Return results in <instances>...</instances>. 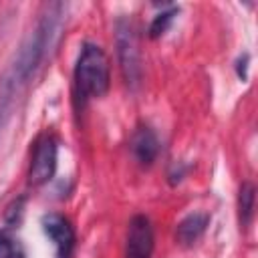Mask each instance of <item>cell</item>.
<instances>
[{"instance_id": "cell-11", "label": "cell", "mask_w": 258, "mask_h": 258, "mask_svg": "<svg viewBox=\"0 0 258 258\" xmlns=\"http://www.w3.org/2000/svg\"><path fill=\"white\" fill-rule=\"evenodd\" d=\"M0 258H24L20 240L8 230H0Z\"/></svg>"}, {"instance_id": "cell-1", "label": "cell", "mask_w": 258, "mask_h": 258, "mask_svg": "<svg viewBox=\"0 0 258 258\" xmlns=\"http://www.w3.org/2000/svg\"><path fill=\"white\" fill-rule=\"evenodd\" d=\"M69 18V4L48 2L38 12L36 24L22 38L8 67L0 75V135L10 123L16 103L26 87L32 83L42 64L56 50L60 36L64 34Z\"/></svg>"}, {"instance_id": "cell-2", "label": "cell", "mask_w": 258, "mask_h": 258, "mask_svg": "<svg viewBox=\"0 0 258 258\" xmlns=\"http://www.w3.org/2000/svg\"><path fill=\"white\" fill-rule=\"evenodd\" d=\"M111 87V67L105 50L95 42H85L79 50L73 71V93L77 109L91 99H101Z\"/></svg>"}, {"instance_id": "cell-3", "label": "cell", "mask_w": 258, "mask_h": 258, "mask_svg": "<svg viewBox=\"0 0 258 258\" xmlns=\"http://www.w3.org/2000/svg\"><path fill=\"white\" fill-rule=\"evenodd\" d=\"M115 46H117L119 69H121L125 85L129 89H137L141 83V77H143V67H141V50H139L137 30L129 18H117Z\"/></svg>"}, {"instance_id": "cell-7", "label": "cell", "mask_w": 258, "mask_h": 258, "mask_svg": "<svg viewBox=\"0 0 258 258\" xmlns=\"http://www.w3.org/2000/svg\"><path fill=\"white\" fill-rule=\"evenodd\" d=\"M129 147H131V153L139 165L151 167L159 157L161 141L149 125H139L129 139Z\"/></svg>"}, {"instance_id": "cell-8", "label": "cell", "mask_w": 258, "mask_h": 258, "mask_svg": "<svg viewBox=\"0 0 258 258\" xmlns=\"http://www.w3.org/2000/svg\"><path fill=\"white\" fill-rule=\"evenodd\" d=\"M210 220H212V216L208 212H191V214H187L175 226V242L179 246L196 244L204 236V232L208 230Z\"/></svg>"}, {"instance_id": "cell-9", "label": "cell", "mask_w": 258, "mask_h": 258, "mask_svg": "<svg viewBox=\"0 0 258 258\" xmlns=\"http://www.w3.org/2000/svg\"><path fill=\"white\" fill-rule=\"evenodd\" d=\"M254 204H256V187L252 181H242L238 189V222L242 230H248L254 218Z\"/></svg>"}, {"instance_id": "cell-5", "label": "cell", "mask_w": 258, "mask_h": 258, "mask_svg": "<svg viewBox=\"0 0 258 258\" xmlns=\"http://www.w3.org/2000/svg\"><path fill=\"white\" fill-rule=\"evenodd\" d=\"M40 226H42L44 236L48 238V242L54 248V256L71 258L75 252V246H77V234H75L71 220L62 214L48 212L40 218Z\"/></svg>"}, {"instance_id": "cell-4", "label": "cell", "mask_w": 258, "mask_h": 258, "mask_svg": "<svg viewBox=\"0 0 258 258\" xmlns=\"http://www.w3.org/2000/svg\"><path fill=\"white\" fill-rule=\"evenodd\" d=\"M58 163V141L52 133H42L36 137L32 155H30V167H28V183L30 185H42L50 181L56 173Z\"/></svg>"}, {"instance_id": "cell-10", "label": "cell", "mask_w": 258, "mask_h": 258, "mask_svg": "<svg viewBox=\"0 0 258 258\" xmlns=\"http://www.w3.org/2000/svg\"><path fill=\"white\" fill-rule=\"evenodd\" d=\"M177 12H179L177 6H167L165 10L157 12V14L153 16L151 24H149V38H159V36H163V34L167 32V28L171 26L173 18L177 16Z\"/></svg>"}, {"instance_id": "cell-6", "label": "cell", "mask_w": 258, "mask_h": 258, "mask_svg": "<svg viewBox=\"0 0 258 258\" xmlns=\"http://www.w3.org/2000/svg\"><path fill=\"white\" fill-rule=\"evenodd\" d=\"M155 250L153 224L145 214H135L127 224L125 258H151Z\"/></svg>"}]
</instances>
